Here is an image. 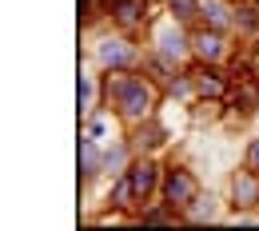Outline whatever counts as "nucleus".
<instances>
[{
	"label": "nucleus",
	"mask_w": 259,
	"mask_h": 231,
	"mask_svg": "<svg viewBox=\"0 0 259 231\" xmlns=\"http://www.w3.org/2000/svg\"><path fill=\"white\" fill-rule=\"evenodd\" d=\"M243 164L259 171V135H251V140H247V148H243Z\"/></svg>",
	"instance_id": "20"
},
{
	"label": "nucleus",
	"mask_w": 259,
	"mask_h": 231,
	"mask_svg": "<svg viewBox=\"0 0 259 231\" xmlns=\"http://www.w3.org/2000/svg\"><path fill=\"white\" fill-rule=\"evenodd\" d=\"M108 24L140 36L148 24V0H108Z\"/></svg>",
	"instance_id": "9"
},
{
	"label": "nucleus",
	"mask_w": 259,
	"mask_h": 231,
	"mask_svg": "<svg viewBox=\"0 0 259 231\" xmlns=\"http://www.w3.org/2000/svg\"><path fill=\"white\" fill-rule=\"evenodd\" d=\"M235 32L247 44H259V0H235Z\"/></svg>",
	"instance_id": "15"
},
{
	"label": "nucleus",
	"mask_w": 259,
	"mask_h": 231,
	"mask_svg": "<svg viewBox=\"0 0 259 231\" xmlns=\"http://www.w3.org/2000/svg\"><path fill=\"white\" fill-rule=\"evenodd\" d=\"M227 203L235 211H259V171L255 167H235L227 179Z\"/></svg>",
	"instance_id": "7"
},
{
	"label": "nucleus",
	"mask_w": 259,
	"mask_h": 231,
	"mask_svg": "<svg viewBox=\"0 0 259 231\" xmlns=\"http://www.w3.org/2000/svg\"><path fill=\"white\" fill-rule=\"evenodd\" d=\"M184 219H188V223H211V219H220V199L199 192V196L184 207Z\"/></svg>",
	"instance_id": "18"
},
{
	"label": "nucleus",
	"mask_w": 259,
	"mask_h": 231,
	"mask_svg": "<svg viewBox=\"0 0 259 231\" xmlns=\"http://www.w3.org/2000/svg\"><path fill=\"white\" fill-rule=\"evenodd\" d=\"M108 203H112V211H120V215H136L140 199H136V192H132V179H128V171L112 179V192H108Z\"/></svg>",
	"instance_id": "17"
},
{
	"label": "nucleus",
	"mask_w": 259,
	"mask_h": 231,
	"mask_svg": "<svg viewBox=\"0 0 259 231\" xmlns=\"http://www.w3.org/2000/svg\"><path fill=\"white\" fill-rule=\"evenodd\" d=\"M140 72H144L156 88H163V96H167V88H171V80H176L180 64H171V60H163V56H156V52H148L144 64H140Z\"/></svg>",
	"instance_id": "16"
},
{
	"label": "nucleus",
	"mask_w": 259,
	"mask_h": 231,
	"mask_svg": "<svg viewBox=\"0 0 259 231\" xmlns=\"http://www.w3.org/2000/svg\"><path fill=\"white\" fill-rule=\"evenodd\" d=\"M199 196V175L188 164H163V179H160V199H167L171 207H188Z\"/></svg>",
	"instance_id": "5"
},
{
	"label": "nucleus",
	"mask_w": 259,
	"mask_h": 231,
	"mask_svg": "<svg viewBox=\"0 0 259 231\" xmlns=\"http://www.w3.org/2000/svg\"><path fill=\"white\" fill-rule=\"evenodd\" d=\"M195 76V96L199 100H227V92H231V76H227L224 64H188Z\"/></svg>",
	"instance_id": "8"
},
{
	"label": "nucleus",
	"mask_w": 259,
	"mask_h": 231,
	"mask_svg": "<svg viewBox=\"0 0 259 231\" xmlns=\"http://www.w3.org/2000/svg\"><path fill=\"white\" fill-rule=\"evenodd\" d=\"M148 40H152V52L156 56H163V60H171V64H180V68L192 64V28L180 24L176 16H160L152 24Z\"/></svg>",
	"instance_id": "3"
},
{
	"label": "nucleus",
	"mask_w": 259,
	"mask_h": 231,
	"mask_svg": "<svg viewBox=\"0 0 259 231\" xmlns=\"http://www.w3.org/2000/svg\"><path fill=\"white\" fill-rule=\"evenodd\" d=\"M100 80V104L112 108L120 116V124L136 128L140 120L156 116L163 100V88H156L140 68H124V72H96Z\"/></svg>",
	"instance_id": "1"
},
{
	"label": "nucleus",
	"mask_w": 259,
	"mask_h": 231,
	"mask_svg": "<svg viewBox=\"0 0 259 231\" xmlns=\"http://www.w3.org/2000/svg\"><path fill=\"white\" fill-rule=\"evenodd\" d=\"M167 16H176L180 24H199V0H167Z\"/></svg>",
	"instance_id": "19"
},
{
	"label": "nucleus",
	"mask_w": 259,
	"mask_h": 231,
	"mask_svg": "<svg viewBox=\"0 0 259 231\" xmlns=\"http://www.w3.org/2000/svg\"><path fill=\"white\" fill-rule=\"evenodd\" d=\"M199 24L235 32V0H199Z\"/></svg>",
	"instance_id": "12"
},
{
	"label": "nucleus",
	"mask_w": 259,
	"mask_h": 231,
	"mask_svg": "<svg viewBox=\"0 0 259 231\" xmlns=\"http://www.w3.org/2000/svg\"><path fill=\"white\" fill-rule=\"evenodd\" d=\"M144 48H140V40L136 32H124V28H108V32H100L92 40V64L96 72H124V68H140L144 64Z\"/></svg>",
	"instance_id": "2"
},
{
	"label": "nucleus",
	"mask_w": 259,
	"mask_h": 231,
	"mask_svg": "<svg viewBox=\"0 0 259 231\" xmlns=\"http://www.w3.org/2000/svg\"><path fill=\"white\" fill-rule=\"evenodd\" d=\"M231 56H235V44L227 40L224 28L192 24V60L195 64H227Z\"/></svg>",
	"instance_id": "4"
},
{
	"label": "nucleus",
	"mask_w": 259,
	"mask_h": 231,
	"mask_svg": "<svg viewBox=\"0 0 259 231\" xmlns=\"http://www.w3.org/2000/svg\"><path fill=\"white\" fill-rule=\"evenodd\" d=\"M176 219H184V211L180 207H171L167 199H148V203H140L136 207V215H132V223H176Z\"/></svg>",
	"instance_id": "14"
},
{
	"label": "nucleus",
	"mask_w": 259,
	"mask_h": 231,
	"mask_svg": "<svg viewBox=\"0 0 259 231\" xmlns=\"http://www.w3.org/2000/svg\"><path fill=\"white\" fill-rule=\"evenodd\" d=\"M104 175V140H96V135H80V183L88 188L92 179H100Z\"/></svg>",
	"instance_id": "10"
},
{
	"label": "nucleus",
	"mask_w": 259,
	"mask_h": 231,
	"mask_svg": "<svg viewBox=\"0 0 259 231\" xmlns=\"http://www.w3.org/2000/svg\"><path fill=\"white\" fill-rule=\"evenodd\" d=\"M132 160H136V148H132L128 135H124V140H112V144L104 148V175H108V179L124 175L132 167Z\"/></svg>",
	"instance_id": "13"
},
{
	"label": "nucleus",
	"mask_w": 259,
	"mask_h": 231,
	"mask_svg": "<svg viewBox=\"0 0 259 231\" xmlns=\"http://www.w3.org/2000/svg\"><path fill=\"white\" fill-rule=\"evenodd\" d=\"M128 140H132L136 152H160L163 144H167V128L160 124V116H148L136 128H128Z\"/></svg>",
	"instance_id": "11"
},
{
	"label": "nucleus",
	"mask_w": 259,
	"mask_h": 231,
	"mask_svg": "<svg viewBox=\"0 0 259 231\" xmlns=\"http://www.w3.org/2000/svg\"><path fill=\"white\" fill-rule=\"evenodd\" d=\"M255 120H259V112H255Z\"/></svg>",
	"instance_id": "21"
},
{
	"label": "nucleus",
	"mask_w": 259,
	"mask_h": 231,
	"mask_svg": "<svg viewBox=\"0 0 259 231\" xmlns=\"http://www.w3.org/2000/svg\"><path fill=\"white\" fill-rule=\"evenodd\" d=\"M128 179H132V192L140 203H148V199L160 196V179H163V164L156 152H136V160L128 167Z\"/></svg>",
	"instance_id": "6"
}]
</instances>
